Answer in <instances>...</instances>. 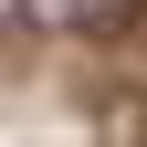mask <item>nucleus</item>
Segmentation results:
<instances>
[]
</instances>
